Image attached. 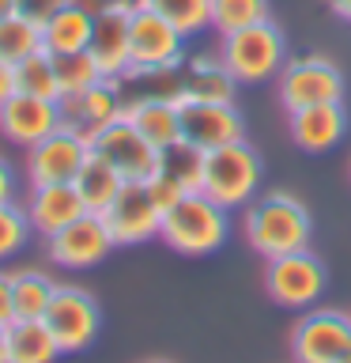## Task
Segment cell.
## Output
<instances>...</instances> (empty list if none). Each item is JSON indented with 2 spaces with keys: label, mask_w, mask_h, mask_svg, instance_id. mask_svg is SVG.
<instances>
[{
  "label": "cell",
  "mask_w": 351,
  "mask_h": 363,
  "mask_svg": "<svg viewBox=\"0 0 351 363\" xmlns=\"http://www.w3.org/2000/svg\"><path fill=\"white\" fill-rule=\"evenodd\" d=\"M242 231H246V242L268 261L280 254H294V250H310L313 220H310V208L294 193H265L260 201L246 204Z\"/></svg>",
  "instance_id": "cell-1"
},
{
  "label": "cell",
  "mask_w": 351,
  "mask_h": 363,
  "mask_svg": "<svg viewBox=\"0 0 351 363\" xmlns=\"http://www.w3.org/2000/svg\"><path fill=\"white\" fill-rule=\"evenodd\" d=\"M223 204H215L212 197L204 193H185L178 204H170L163 212V231L159 238L178 250L185 257H204V254H215L223 242H226V231H231V220H226Z\"/></svg>",
  "instance_id": "cell-2"
},
{
  "label": "cell",
  "mask_w": 351,
  "mask_h": 363,
  "mask_svg": "<svg viewBox=\"0 0 351 363\" xmlns=\"http://www.w3.org/2000/svg\"><path fill=\"white\" fill-rule=\"evenodd\" d=\"M260 170H265L260 167V155L246 140L212 147V152L204 155L200 193L212 197L215 204H223L226 212L246 208V204L257 197V189H260Z\"/></svg>",
  "instance_id": "cell-3"
},
{
  "label": "cell",
  "mask_w": 351,
  "mask_h": 363,
  "mask_svg": "<svg viewBox=\"0 0 351 363\" xmlns=\"http://www.w3.org/2000/svg\"><path fill=\"white\" fill-rule=\"evenodd\" d=\"M219 57L234 72L238 84H265L268 76H276L287 65V38L272 19L253 23V27L223 34Z\"/></svg>",
  "instance_id": "cell-4"
},
{
  "label": "cell",
  "mask_w": 351,
  "mask_h": 363,
  "mask_svg": "<svg viewBox=\"0 0 351 363\" xmlns=\"http://www.w3.org/2000/svg\"><path fill=\"white\" fill-rule=\"evenodd\" d=\"M280 102L291 110L321 106V102H344V72L321 53L291 57L280 68Z\"/></svg>",
  "instance_id": "cell-5"
},
{
  "label": "cell",
  "mask_w": 351,
  "mask_h": 363,
  "mask_svg": "<svg viewBox=\"0 0 351 363\" xmlns=\"http://www.w3.org/2000/svg\"><path fill=\"white\" fill-rule=\"evenodd\" d=\"M42 322L50 325V333L57 337L64 356H72V352H84L95 345V337L102 329V311L91 291L76 288V284H57Z\"/></svg>",
  "instance_id": "cell-6"
},
{
  "label": "cell",
  "mask_w": 351,
  "mask_h": 363,
  "mask_svg": "<svg viewBox=\"0 0 351 363\" xmlns=\"http://www.w3.org/2000/svg\"><path fill=\"white\" fill-rule=\"evenodd\" d=\"M91 159V136L72 129V125H57V129L27 147V182L30 186H61L76 182L79 167Z\"/></svg>",
  "instance_id": "cell-7"
},
{
  "label": "cell",
  "mask_w": 351,
  "mask_h": 363,
  "mask_svg": "<svg viewBox=\"0 0 351 363\" xmlns=\"http://www.w3.org/2000/svg\"><path fill=\"white\" fill-rule=\"evenodd\" d=\"M113 246L117 242H113L110 227L102 223L98 212H84L79 220H72L57 235L45 238V254H50V261L57 269H68V272H84V269L102 265Z\"/></svg>",
  "instance_id": "cell-8"
},
{
  "label": "cell",
  "mask_w": 351,
  "mask_h": 363,
  "mask_svg": "<svg viewBox=\"0 0 351 363\" xmlns=\"http://www.w3.org/2000/svg\"><path fill=\"white\" fill-rule=\"evenodd\" d=\"M129 72H144V68H170L185 61V34L163 16H155L151 8H132L129 23ZM125 72V76H129Z\"/></svg>",
  "instance_id": "cell-9"
},
{
  "label": "cell",
  "mask_w": 351,
  "mask_h": 363,
  "mask_svg": "<svg viewBox=\"0 0 351 363\" xmlns=\"http://www.w3.org/2000/svg\"><path fill=\"white\" fill-rule=\"evenodd\" d=\"M102 223L110 227L117 246H140L151 242L163 231V208L151 197L147 182H125L121 193L110 201V208L102 212Z\"/></svg>",
  "instance_id": "cell-10"
},
{
  "label": "cell",
  "mask_w": 351,
  "mask_h": 363,
  "mask_svg": "<svg viewBox=\"0 0 351 363\" xmlns=\"http://www.w3.org/2000/svg\"><path fill=\"white\" fill-rule=\"evenodd\" d=\"M325 265L310 250H294V254L268 257L265 269V291L280 306H313L325 291Z\"/></svg>",
  "instance_id": "cell-11"
},
{
  "label": "cell",
  "mask_w": 351,
  "mask_h": 363,
  "mask_svg": "<svg viewBox=\"0 0 351 363\" xmlns=\"http://www.w3.org/2000/svg\"><path fill=\"white\" fill-rule=\"evenodd\" d=\"M294 363H340L351 359V314L310 311L291 333Z\"/></svg>",
  "instance_id": "cell-12"
},
{
  "label": "cell",
  "mask_w": 351,
  "mask_h": 363,
  "mask_svg": "<svg viewBox=\"0 0 351 363\" xmlns=\"http://www.w3.org/2000/svg\"><path fill=\"white\" fill-rule=\"evenodd\" d=\"M91 152L102 155L106 163L117 170L125 182H144L155 174V163H159V147L140 136L136 125H129L125 118L102 125L98 133H91Z\"/></svg>",
  "instance_id": "cell-13"
},
{
  "label": "cell",
  "mask_w": 351,
  "mask_h": 363,
  "mask_svg": "<svg viewBox=\"0 0 351 363\" xmlns=\"http://www.w3.org/2000/svg\"><path fill=\"white\" fill-rule=\"evenodd\" d=\"M181 113V136L192 140L204 152L234 140H246V121L234 102H204V99H178Z\"/></svg>",
  "instance_id": "cell-14"
},
{
  "label": "cell",
  "mask_w": 351,
  "mask_h": 363,
  "mask_svg": "<svg viewBox=\"0 0 351 363\" xmlns=\"http://www.w3.org/2000/svg\"><path fill=\"white\" fill-rule=\"evenodd\" d=\"M136 0H113L106 11L95 16V30H91L87 53L95 57L98 72L106 79H125L132 57H129V23H132Z\"/></svg>",
  "instance_id": "cell-15"
},
{
  "label": "cell",
  "mask_w": 351,
  "mask_h": 363,
  "mask_svg": "<svg viewBox=\"0 0 351 363\" xmlns=\"http://www.w3.org/2000/svg\"><path fill=\"white\" fill-rule=\"evenodd\" d=\"M121 87L125 79H106L102 76L98 84H91L84 91H68V95L57 99V106H61V125H72L79 133H98L102 125L117 121L125 102H121Z\"/></svg>",
  "instance_id": "cell-16"
},
{
  "label": "cell",
  "mask_w": 351,
  "mask_h": 363,
  "mask_svg": "<svg viewBox=\"0 0 351 363\" xmlns=\"http://www.w3.org/2000/svg\"><path fill=\"white\" fill-rule=\"evenodd\" d=\"M61 125V106L53 99H34V95H8L0 106V136L19 147H34Z\"/></svg>",
  "instance_id": "cell-17"
},
{
  "label": "cell",
  "mask_w": 351,
  "mask_h": 363,
  "mask_svg": "<svg viewBox=\"0 0 351 363\" xmlns=\"http://www.w3.org/2000/svg\"><path fill=\"white\" fill-rule=\"evenodd\" d=\"M347 133V113L344 102H321V106H302L291 110V140L302 152L321 155L328 147H336Z\"/></svg>",
  "instance_id": "cell-18"
},
{
  "label": "cell",
  "mask_w": 351,
  "mask_h": 363,
  "mask_svg": "<svg viewBox=\"0 0 351 363\" xmlns=\"http://www.w3.org/2000/svg\"><path fill=\"white\" fill-rule=\"evenodd\" d=\"M23 208H27V220L34 227V235H42V238L57 235L61 227H68L72 220H79V216L87 212L72 182H61V186H30V197Z\"/></svg>",
  "instance_id": "cell-19"
},
{
  "label": "cell",
  "mask_w": 351,
  "mask_h": 363,
  "mask_svg": "<svg viewBox=\"0 0 351 363\" xmlns=\"http://www.w3.org/2000/svg\"><path fill=\"white\" fill-rule=\"evenodd\" d=\"M121 118L136 125L140 136H147L155 147H166L181 136V113H178V99H163V95H136L132 102H125Z\"/></svg>",
  "instance_id": "cell-20"
},
{
  "label": "cell",
  "mask_w": 351,
  "mask_h": 363,
  "mask_svg": "<svg viewBox=\"0 0 351 363\" xmlns=\"http://www.w3.org/2000/svg\"><path fill=\"white\" fill-rule=\"evenodd\" d=\"M238 79L223 57H185L181 61V99L234 102Z\"/></svg>",
  "instance_id": "cell-21"
},
{
  "label": "cell",
  "mask_w": 351,
  "mask_h": 363,
  "mask_svg": "<svg viewBox=\"0 0 351 363\" xmlns=\"http://www.w3.org/2000/svg\"><path fill=\"white\" fill-rule=\"evenodd\" d=\"M91 30H95V16L79 4H64L57 16L42 23V50L57 53H79L91 45Z\"/></svg>",
  "instance_id": "cell-22"
},
{
  "label": "cell",
  "mask_w": 351,
  "mask_h": 363,
  "mask_svg": "<svg viewBox=\"0 0 351 363\" xmlns=\"http://www.w3.org/2000/svg\"><path fill=\"white\" fill-rule=\"evenodd\" d=\"M57 356L64 352L42 318H30V322L16 318L8 325V363H57Z\"/></svg>",
  "instance_id": "cell-23"
},
{
  "label": "cell",
  "mask_w": 351,
  "mask_h": 363,
  "mask_svg": "<svg viewBox=\"0 0 351 363\" xmlns=\"http://www.w3.org/2000/svg\"><path fill=\"white\" fill-rule=\"evenodd\" d=\"M72 186H76V193H79V201H84V208L102 216V212L110 208V201L121 193L125 178H121L117 170H113L102 155L91 152V159H87L84 167H79V174H76Z\"/></svg>",
  "instance_id": "cell-24"
},
{
  "label": "cell",
  "mask_w": 351,
  "mask_h": 363,
  "mask_svg": "<svg viewBox=\"0 0 351 363\" xmlns=\"http://www.w3.org/2000/svg\"><path fill=\"white\" fill-rule=\"evenodd\" d=\"M204 147H197L192 140L185 136H178L174 144L159 147V163L155 170L159 174H166L170 182H178L185 193H200V182H204Z\"/></svg>",
  "instance_id": "cell-25"
},
{
  "label": "cell",
  "mask_w": 351,
  "mask_h": 363,
  "mask_svg": "<svg viewBox=\"0 0 351 363\" xmlns=\"http://www.w3.org/2000/svg\"><path fill=\"white\" fill-rule=\"evenodd\" d=\"M16 76V91L19 95H34V99H61V79H57V65L50 50H38L30 57H23L19 65H11Z\"/></svg>",
  "instance_id": "cell-26"
},
{
  "label": "cell",
  "mask_w": 351,
  "mask_h": 363,
  "mask_svg": "<svg viewBox=\"0 0 351 363\" xmlns=\"http://www.w3.org/2000/svg\"><path fill=\"white\" fill-rule=\"evenodd\" d=\"M57 284L38 269H27V272H11V295H16V318L30 322V318H45L50 311V299H53Z\"/></svg>",
  "instance_id": "cell-27"
},
{
  "label": "cell",
  "mask_w": 351,
  "mask_h": 363,
  "mask_svg": "<svg viewBox=\"0 0 351 363\" xmlns=\"http://www.w3.org/2000/svg\"><path fill=\"white\" fill-rule=\"evenodd\" d=\"M140 8H151L155 16H163L166 23L192 38V34L212 27V0H136Z\"/></svg>",
  "instance_id": "cell-28"
},
{
  "label": "cell",
  "mask_w": 351,
  "mask_h": 363,
  "mask_svg": "<svg viewBox=\"0 0 351 363\" xmlns=\"http://www.w3.org/2000/svg\"><path fill=\"white\" fill-rule=\"evenodd\" d=\"M42 50V27L27 16H8L0 19V61L4 65H19L23 57Z\"/></svg>",
  "instance_id": "cell-29"
},
{
  "label": "cell",
  "mask_w": 351,
  "mask_h": 363,
  "mask_svg": "<svg viewBox=\"0 0 351 363\" xmlns=\"http://www.w3.org/2000/svg\"><path fill=\"white\" fill-rule=\"evenodd\" d=\"M268 19V0H212V27L219 34L253 27Z\"/></svg>",
  "instance_id": "cell-30"
},
{
  "label": "cell",
  "mask_w": 351,
  "mask_h": 363,
  "mask_svg": "<svg viewBox=\"0 0 351 363\" xmlns=\"http://www.w3.org/2000/svg\"><path fill=\"white\" fill-rule=\"evenodd\" d=\"M34 227L27 220V208L19 201H4L0 204V261L16 257L23 246L30 242Z\"/></svg>",
  "instance_id": "cell-31"
},
{
  "label": "cell",
  "mask_w": 351,
  "mask_h": 363,
  "mask_svg": "<svg viewBox=\"0 0 351 363\" xmlns=\"http://www.w3.org/2000/svg\"><path fill=\"white\" fill-rule=\"evenodd\" d=\"M53 65H57V79H61V95H68V91H84V87H91V84H98V79H102L95 57H91L87 50L57 53Z\"/></svg>",
  "instance_id": "cell-32"
},
{
  "label": "cell",
  "mask_w": 351,
  "mask_h": 363,
  "mask_svg": "<svg viewBox=\"0 0 351 363\" xmlns=\"http://www.w3.org/2000/svg\"><path fill=\"white\" fill-rule=\"evenodd\" d=\"M144 182H147V189H151V197L159 201V208H163V212L170 208V204H178L181 197H185V189H181L178 182H170L166 174H159V170H155L151 178H144Z\"/></svg>",
  "instance_id": "cell-33"
},
{
  "label": "cell",
  "mask_w": 351,
  "mask_h": 363,
  "mask_svg": "<svg viewBox=\"0 0 351 363\" xmlns=\"http://www.w3.org/2000/svg\"><path fill=\"white\" fill-rule=\"evenodd\" d=\"M64 4H72V0H19V16H27V19H34L42 27L50 16H57Z\"/></svg>",
  "instance_id": "cell-34"
},
{
  "label": "cell",
  "mask_w": 351,
  "mask_h": 363,
  "mask_svg": "<svg viewBox=\"0 0 351 363\" xmlns=\"http://www.w3.org/2000/svg\"><path fill=\"white\" fill-rule=\"evenodd\" d=\"M16 322V295H11V272H0V325Z\"/></svg>",
  "instance_id": "cell-35"
},
{
  "label": "cell",
  "mask_w": 351,
  "mask_h": 363,
  "mask_svg": "<svg viewBox=\"0 0 351 363\" xmlns=\"http://www.w3.org/2000/svg\"><path fill=\"white\" fill-rule=\"evenodd\" d=\"M16 167H11L8 163V159L4 155H0V204H4V201H16Z\"/></svg>",
  "instance_id": "cell-36"
},
{
  "label": "cell",
  "mask_w": 351,
  "mask_h": 363,
  "mask_svg": "<svg viewBox=\"0 0 351 363\" xmlns=\"http://www.w3.org/2000/svg\"><path fill=\"white\" fill-rule=\"evenodd\" d=\"M8 95H16V76H11V65L0 61V106L8 102Z\"/></svg>",
  "instance_id": "cell-37"
},
{
  "label": "cell",
  "mask_w": 351,
  "mask_h": 363,
  "mask_svg": "<svg viewBox=\"0 0 351 363\" xmlns=\"http://www.w3.org/2000/svg\"><path fill=\"white\" fill-rule=\"evenodd\" d=\"M72 4H79L84 11H91V16H98V11H106L113 0H72Z\"/></svg>",
  "instance_id": "cell-38"
},
{
  "label": "cell",
  "mask_w": 351,
  "mask_h": 363,
  "mask_svg": "<svg viewBox=\"0 0 351 363\" xmlns=\"http://www.w3.org/2000/svg\"><path fill=\"white\" fill-rule=\"evenodd\" d=\"M328 8H333L340 19H347V23H351V0H328Z\"/></svg>",
  "instance_id": "cell-39"
},
{
  "label": "cell",
  "mask_w": 351,
  "mask_h": 363,
  "mask_svg": "<svg viewBox=\"0 0 351 363\" xmlns=\"http://www.w3.org/2000/svg\"><path fill=\"white\" fill-rule=\"evenodd\" d=\"M16 11H19V0H0V19L16 16Z\"/></svg>",
  "instance_id": "cell-40"
},
{
  "label": "cell",
  "mask_w": 351,
  "mask_h": 363,
  "mask_svg": "<svg viewBox=\"0 0 351 363\" xmlns=\"http://www.w3.org/2000/svg\"><path fill=\"white\" fill-rule=\"evenodd\" d=\"M0 363H8V325H0Z\"/></svg>",
  "instance_id": "cell-41"
},
{
  "label": "cell",
  "mask_w": 351,
  "mask_h": 363,
  "mask_svg": "<svg viewBox=\"0 0 351 363\" xmlns=\"http://www.w3.org/2000/svg\"><path fill=\"white\" fill-rule=\"evenodd\" d=\"M340 363H351V359H340Z\"/></svg>",
  "instance_id": "cell-42"
}]
</instances>
